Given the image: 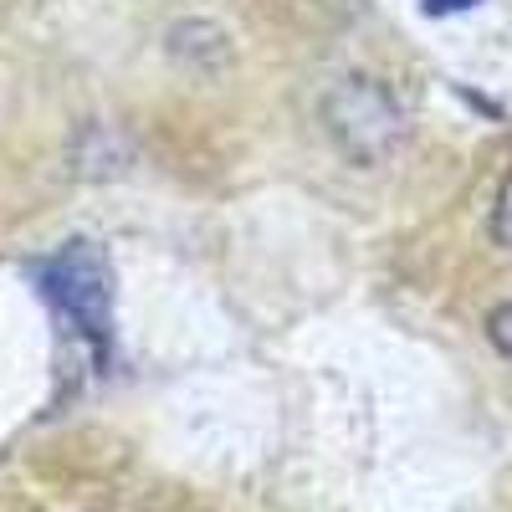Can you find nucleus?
Masks as SVG:
<instances>
[{
    "instance_id": "obj_4",
    "label": "nucleus",
    "mask_w": 512,
    "mask_h": 512,
    "mask_svg": "<svg viewBox=\"0 0 512 512\" xmlns=\"http://www.w3.org/2000/svg\"><path fill=\"white\" fill-rule=\"evenodd\" d=\"M487 338H492V349H497V354L512 359V297L492 308V318H487Z\"/></svg>"
},
{
    "instance_id": "obj_1",
    "label": "nucleus",
    "mask_w": 512,
    "mask_h": 512,
    "mask_svg": "<svg viewBox=\"0 0 512 512\" xmlns=\"http://www.w3.org/2000/svg\"><path fill=\"white\" fill-rule=\"evenodd\" d=\"M36 292L57 323L62 374H93L113 349V262L103 241L72 236L36 267Z\"/></svg>"
},
{
    "instance_id": "obj_3",
    "label": "nucleus",
    "mask_w": 512,
    "mask_h": 512,
    "mask_svg": "<svg viewBox=\"0 0 512 512\" xmlns=\"http://www.w3.org/2000/svg\"><path fill=\"white\" fill-rule=\"evenodd\" d=\"M492 241H497L502 251H512V175L502 180L497 205H492Z\"/></svg>"
},
{
    "instance_id": "obj_2",
    "label": "nucleus",
    "mask_w": 512,
    "mask_h": 512,
    "mask_svg": "<svg viewBox=\"0 0 512 512\" xmlns=\"http://www.w3.org/2000/svg\"><path fill=\"white\" fill-rule=\"evenodd\" d=\"M323 118H328V134L338 139V149H344L354 164H379L405 139V113H400L395 93L374 77H359V72L344 77L328 93Z\"/></svg>"
},
{
    "instance_id": "obj_5",
    "label": "nucleus",
    "mask_w": 512,
    "mask_h": 512,
    "mask_svg": "<svg viewBox=\"0 0 512 512\" xmlns=\"http://www.w3.org/2000/svg\"><path fill=\"white\" fill-rule=\"evenodd\" d=\"M472 6H482V0H425L431 16H456V11H472Z\"/></svg>"
}]
</instances>
